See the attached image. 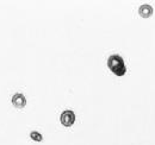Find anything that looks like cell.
<instances>
[{"label": "cell", "mask_w": 155, "mask_h": 145, "mask_svg": "<svg viewBox=\"0 0 155 145\" xmlns=\"http://www.w3.org/2000/svg\"><path fill=\"white\" fill-rule=\"evenodd\" d=\"M12 104L13 106L18 107V108H23L25 105H26V99L24 96V94L21 93H16L13 96H12Z\"/></svg>", "instance_id": "3957f363"}, {"label": "cell", "mask_w": 155, "mask_h": 145, "mask_svg": "<svg viewBox=\"0 0 155 145\" xmlns=\"http://www.w3.org/2000/svg\"><path fill=\"white\" fill-rule=\"evenodd\" d=\"M107 66L111 69V72L117 76H123L127 72L125 63L119 55H111L107 60Z\"/></svg>", "instance_id": "6da1fadb"}, {"label": "cell", "mask_w": 155, "mask_h": 145, "mask_svg": "<svg viewBox=\"0 0 155 145\" xmlns=\"http://www.w3.org/2000/svg\"><path fill=\"white\" fill-rule=\"evenodd\" d=\"M74 121H75V114H74L73 111L66 109V111L62 112V114H61V123H62L63 126H72L74 124Z\"/></svg>", "instance_id": "7a4b0ae2"}, {"label": "cell", "mask_w": 155, "mask_h": 145, "mask_svg": "<svg viewBox=\"0 0 155 145\" xmlns=\"http://www.w3.org/2000/svg\"><path fill=\"white\" fill-rule=\"evenodd\" d=\"M138 12H140V16H141L142 18H149V17L153 14L154 10H153V7H152L150 5L144 4V5H141V6H140Z\"/></svg>", "instance_id": "277c9868"}, {"label": "cell", "mask_w": 155, "mask_h": 145, "mask_svg": "<svg viewBox=\"0 0 155 145\" xmlns=\"http://www.w3.org/2000/svg\"><path fill=\"white\" fill-rule=\"evenodd\" d=\"M30 137H31V139L35 140V142H42V139H43L42 134H41L39 132H37V131H31Z\"/></svg>", "instance_id": "5b68a950"}]
</instances>
